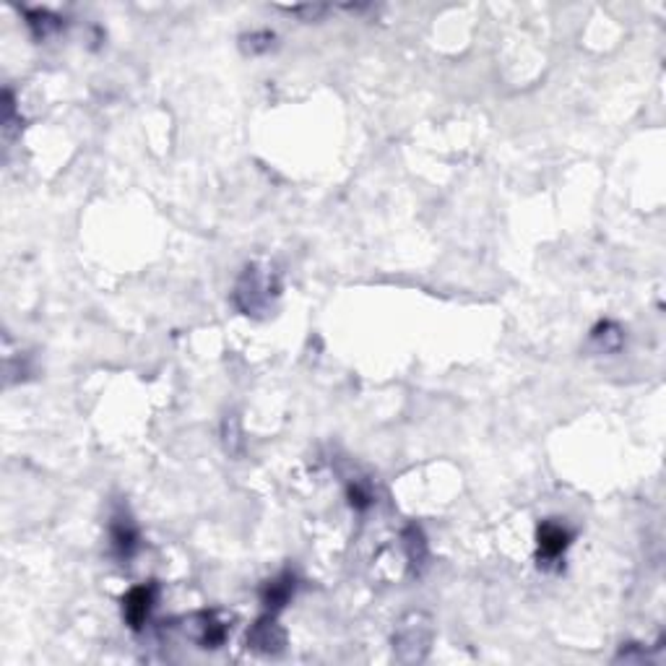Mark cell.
Listing matches in <instances>:
<instances>
[{
	"label": "cell",
	"mask_w": 666,
	"mask_h": 666,
	"mask_svg": "<svg viewBox=\"0 0 666 666\" xmlns=\"http://www.w3.org/2000/svg\"><path fill=\"white\" fill-rule=\"evenodd\" d=\"M284 11L303 21H318L328 14V5H289Z\"/></svg>",
	"instance_id": "16"
},
{
	"label": "cell",
	"mask_w": 666,
	"mask_h": 666,
	"mask_svg": "<svg viewBox=\"0 0 666 666\" xmlns=\"http://www.w3.org/2000/svg\"><path fill=\"white\" fill-rule=\"evenodd\" d=\"M222 440H224V451L229 456L237 458L243 456L245 451V440H243V427H240V419L237 414H229L222 424Z\"/></svg>",
	"instance_id": "12"
},
{
	"label": "cell",
	"mask_w": 666,
	"mask_h": 666,
	"mask_svg": "<svg viewBox=\"0 0 666 666\" xmlns=\"http://www.w3.org/2000/svg\"><path fill=\"white\" fill-rule=\"evenodd\" d=\"M294 591H297V575L294 572H279L276 578H271L263 583V589H261V601H263V607H266L271 614H276V611H282L292 601V596H294Z\"/></svg>",
	"instance_id": "7"
},
{
	"label": "cell",
	"mask_w": 666,
	"mask_h": 666,
	"mask_svg": "<svg viewBox=\"0 0 666 666\" xmlns=\"http://www.w3.org/2000/svg\"><path fill=\"white\" fill-rule=\"evenodd\" d=\"M21 128H24V120L16 114L14 92L5 89V94H3V135H5V141H14Z\"/></svg>",
	"instance_id": "14"
},
{
	"label": "cell",
	"mask_w": 666,
	"mask_h": 666,
	"mask_svg": "<svg viewBox=\"0 0 666 666\" xmlns=\"http://www.w3.org/2000/svg\"><path fill=\"white\" fill-rule=\"evenodd\" d=\"M229 622H232V614H224V611L216 610H204L183 620V632L198 648H219L227 641L229 630H232Z\"/></svg>",
	"instance_id": "3"
},
{
	"label": "cell",
	"mask_w": 666,
	"mask_h": 666,
	"mask_svg": "<svg viewBox=\"0 0 666 666\" xmlns=\"http://www.w3.org/2000/svg\"><path fill=\"white\" fill-rule=\"evenodd\" d=\"M276 47V35L268 32V29H261V32H250V35H243L240 37V50L245 55H263V53H271Z\"/></svg>",
	"instance_id": "13"
},
{
	"label": "cell",
	"mask_w": 666,
	"mask_h": 666,
	"mask_svg": "<svg viewBox=\"0 0 666 666\" xmlns=\"http://www.w3.org/2000/svg\"><path fill=\"white\" fill-rule=\"evenodd\" d=\"M156 583H144V586H135L125 596H123V620L131 630H144V625L149 622L152 617L154 604H156Z\"/></svg>",
	"instance_id": "6"
},
{
	"label": "cell",
	"mask_w": 666,
	"mask_h": 666,
	"mask_svg": "<svg viewBox=\"0 0 666 666\" xmlns=\"http://www.w3.org/2000/svg\"><path fill=\"white\" fill-rule=\"evenodd\" d=\"M279 294H282L279 273L266 263H250L237 279L232 303L248 318H266L276 307Z\"/></svg>",
	"instance_id": "1"
},
{
	"label": "cell",
	"mask_w": 666,
	"mask_h": 666,
	"mask_svg": "<svg viewBox=\"0 0 666 666\" xmlns=\"http://www.w3.org/2000/svg\"><path fill=\"white\" fill-rule=\"evenodd\" d=\"M432 638H435L432 617L424 611H409L401 617L393 632V653L401 664H419L427 659Z\"/></svg>",
	"instance_id": "2"
},
{
	"label": "cell",
	"mask_w": 666,
	"mask_h": 666,
	"mask_svg": "<svg viewBox=\"0 0 666 666\" xmlns=\"http://www.w3.org/2000/svg\"><path fill=\"white\" fill-rule=\"evenodd\" d=\"M110 539H113V552L120 560H131L138 550V526L128 513H114L110 523Z\"/></svg>",
	"instance_id": "8"
},
{
	"label": "cell",
	"mask_w": 666,
	"mask_h": 666,
	"mask_svg": "<svg viewBox=\"0 0 666 666\" xmlns=\"http://www.w3.org/2000/svg\"><path fill=\"white\" fill-rule=\"evenodd\" d=\"M536 544H539V565H552L572 544V533L560 521H544L536 529Z\"/></svg>",
	"instance_id": "5"
},
{
	"label": "cell",
	"mask_w": 666,
	"mask_h": 666,
	"mask_svg": "<svg viewBox=\"0 0 666 666\" xmlns=\"http://www.w3.org/2000/svg\"><path fill=\"white\" fill-rule=\"evenodd\" d=\"M245 643L253 653L261 656H279L286 648V630L279 625L276 614H263L261 620H255V625H250Z\"/></svg>",
	"instance_id": "4"
},
{
	"label": "cell",
	"mask_w": 666,
	"mask_h": 666,
	"mask_svg": "<svg viewBox=\"0 0 666 666\" xmlns=\"http://www.w3.org/2000/svg\"><path fill=\"white\" fill-rule=\"evenodd\" d=\"M24 16H26V26L32 29V37L37 39V42L55 37V35H60V29H63V19L55 16V14H50V11H45V8L24 11Z\"/></svg>",
	"instance_id": "11"
},
{
	"label": "cell",
	"mask_w": 666,
	"mask_h": 666,
	"mask_svg": "<svg viewBox=\"0 0 666 666\" xmlns=\"http://www.w3.org/2000/svg\"><path fill=\"white\" fill-rule=\"evenodd\" d=\"M625 343V331L611 321H601L591 331V346L601 354H617Z\"/></svg>",
	"instance_id": "10"
},
{
	"label": "cell",
	"mask_w": 666,
	"mask_h": 666,
	"mask_svg": "<svg viewBox=\"0 0 666 666\" xmlns=\"http://www.w3.org/2000/svg\"><path fill=\"white\" fill-rule=\"evenodd\" d=\"M346 497H349V505H352L354 511H367V508L373 505V492H370V487L362 484V482H352V484L346 487Z\"/></svg>",
	"instance_id": "15"
},
{
	"label": "cell",
	"mask_w": 666,
	"mask_h": 666,
	"mask_svg": "<svg viewBox=\"0 0 666 666\" xmlns=\"http://www.w3.org/2000/svg\"><path fill=\"white\" fill-rule=\"evenodd\" d=\"M401 542H403V552H406V560H409V568L414 575L424 571L427 560H430V547H427V536L419 526H406L403 533H401Z\"/></svg>",
	"instance_id": "9"
}]
</instances>
